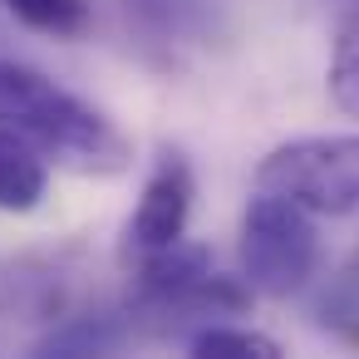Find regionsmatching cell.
I'll use <instances>...</instances> for the list:
<instances>
[{"label": "cell", "instance_id": "cell-1", "mask_svg": "<svg viewBox=\"0 0 359 359\" xmlns=\"http://www.w3.org/2000/svg\"><path fill=\"white\" fill-rule=\"evenodd\" d=\"M0 128L30 138L45 158L74 172H118L128 168L123 133L79 94L55 84L50 74L0 60Z\"/></svg>", "mask_w": 359, "mask_h": 359}, {"label": "cell", "instance_id": "cell-2", "mask_svg": "<svg viewBox=\"0 0 359 359\" xmlns=\"http://www.w3.org/2000/svg\"><path fill=\"white\" fill-rule=\"evenodd\" d=\"M251 305V285L236 276H222L212 266L207 246H168L148 261H133L128 276V300L123 315L128 325H148L158 334L187 325V320H212V315H236Z\"/></svg>", "mask_w": 359, "mask_h": 359}, {"label": "cell", "instance_id": "cell-3", "mask_svg": "<svg viewBox=\"0 0 359 359\" xmlns=\"http://www.w3.org/2000/svg\"><path fill=\"white\" fill-rule=\"evenodd\" d=\"M315 271H320V236L310 212L256 187L241 217V280L251 285V295L290 300L315 280Z\"/></svg>", "mask_w": 359, "mask_h": 359}, {"label": "cell", "instance_id": "cell-4", "mask_svg": "<svg viewBox=\"0 0 359 359\" xmlns=\"http://www.w3.org/2000/svg\"><path fill=\"white\" fill-rule=\"evenodd\" d=\"M256 187L276 192L310 217H344L359 207V133H315L271 148L256 168Z\"/></svg>", "mask_w": 359, "mask_h": 359}, {"label": "cell", "instance_id": "cell-5", "mask_svg": "<svg viewBox=\"0 0 359 359\" xmlns=\"http://www.w3.org/2000/svg\"><path fill=\"white\" fill-rule=\"evenodd\" d=\"M192 168L182 153H163L143 182V197L123 226V261H148L187 236L192 217Z\"/></svg>", "mask_w": 359, "mask_h": 359}, {"label": "cell", "instance_id": "cell-6", "mask_svg": "<svg viewBox=\"0 0 359 359\" xmlns=\"http://www.w3.org/2000/svg\"><path fill=\"white\" fill-rule=\"evenodd\" d=\"M50 192V168H45V153L0 128V212H35Z\"/></svg>", "mask_w": 359, "mask_h": 359}, {"label": "cell", "instance_id": "cell-7", "mask_svg": "<svg viewBox=\"0 0 359 359\" xmlns=\"http://www.w3.org/2000/svg\"><path fill=\"white\" fill-rule=\"evenodd\" d=\"M133 334L128 315L114 310H94V315H69L60 330H50L40 339V354H109Z\"/></svg>", "mask_w": 359, "mask_h": 359}, {"label": "cell", "instance_id": "cell-8", "mask_svg": "<svg viewBox=\"0 0 359 359\" xmlns=\"http://www.w3.org/2000/svg\"><path fill=\"white\" fill-rule=\"evenodd\" d=\"M187 349L202 359H276L280 354V344L271 334L246 330V325H222V320H207L202 330H192Z\"/></svg>", "mask_w": 359, "mask_h": 359}, {"label": "cell", "instance_id": "cell-9", "mask_svg": "<svg viewBox=\"0 0 359 359\" xmlns=\"http://www.w3.org/2000/svg\"><path fill=\"white\" fill-rule=\"evenodd\" d=\"M20 25L40 30V35H79L89 25V0H0Z\"/></svg>", "mask_w": 359, "mask_h": 359}, {"label": "cell", "instance_id": "cell-10", "mask_svg": "<svg viewBox=\"0 0 359 359\" xmlns=\"http://www.w3.org/2000/svg\"><path fill=\"white\" fill-rule=\"evenodd\" d=\"M320 325L325 330H334L339 339H349V344H359V256L330 280V290L320 295Z\"/></svg>", "mask_w": 359, "mask_h": 359}, {"label": "cell", "instance_id": "cell-11", "mask_svg": "<svg viewBox=\"0 0 359 359\" xmlns=\"http://www.w3.org/2000/svg\"><path fill=\"white\" fill-rule=\"evenodd\" d=\"M330 94H334V104L344 109V114H354L359 118V11L339 25V35H334V55H330Z\"/></svg>", "mask_w": 359, "mask_h": 359}]
</instances>
